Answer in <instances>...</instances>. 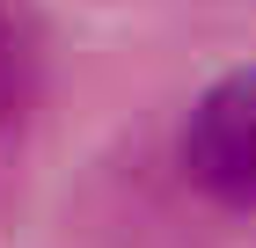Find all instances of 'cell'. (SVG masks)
Here are the masks:
<instances>
[{
	"label": "cell",
	"instance_id": "obj_1",
	"mask_svg": "<svg viewBox=\"0 0 256 248\" xmlns=\"http://www.w3.org/2000/svg\"><path fill=\"white\" fill-rule=\"evenodd\" d=\"M183 168L205 197L256 212V66L212 80L183 117Z\"/></svg>",
	"mask_w": 256,
	"mask_h": 248
},
{
	"label": "cell",
	"instance_id": "obj_2",
	"mask_svg": "<svg viewBox=\"0 0 256 248\" xmlns=\"http://www.w3.org/2000/svg\"><path fill=\"white\" fill-rule=\"evenodd\" d=\"M30 80H37V44H30V22H22V7H8V0H0V124H8V117H22Z\"/></svg>",
	"mask_w": 256,
	"mask_h": 248
}]
</instances>
